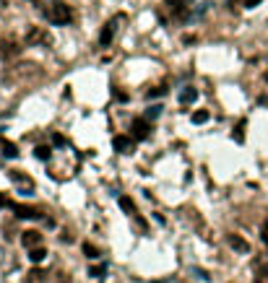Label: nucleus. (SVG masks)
I'll return each mask as SVG.
<instances>
[{
  "label": "nucleus",
  "mask_w": 268,
  "mask_h": 283,
  "mask_svg": "<svg viewBox=\"0 0 268 283\" xmlns=\"http://www.w3.org/2000/svg\"><path fill=\"white\" fill-rule=\"evenodd\" d=\"M45 16H47L50 24L65 26V24L73 21V8H70L68 3H63V0H55V3H50V6L45 8Z\"/></svg>",
  "instance_id": "f257e3e1"
},
{
  "label": "nucleus",
  "mask_w": 268,
  "mask_h": 283,
  "mask_svg": "<svg viewBox=\"0 0 268 283\" xmlns=\"http://www.w3.org/2000/svg\"><path fill=\"white\" fill-rule=\"evenodd\" d=\"M120 24H125V13H118L114 18H109V21L102 26V31H99V45H102V47H109V45L114 42Z\"/></svg>",
  "instance_id": "f03ea898"
},
{
  "label": "nucleus",
  "mask_w": 268,
  "mask_h": 283,
  "mask_svg": "<svg viewBox=\"0 0 268 283\" xmlns=\"http://www.w3.org/2000/svg\"><path fill=\"white\" fill-rule=\"evenodd\" d=\"M26 45L29 47H34V45H52V36L42 26H29L26 29Z\"/></svg>",
  "instance_id": "7ed1b4c3"
},
{
  "label": "nucleus",
  "mask_w": 268,
  "mask_h": 283,
  "mask_svg": "<svg viewBox=\"0 0 268 283\" xmlns=\"http://www.w3.org/2000/svg\"><path fill=\"white\" fill-rule=\"evenodd\" d=\"M8 177H11V182H13V185H16L24 195H31V192H34V187H36V185H34V179H31L29 174L18 172V169H11V172H8Z\"/></svg>",
  "instance_id": "20e7f679"
},
{
  "label": "nucleus",
  "mask_w": 268,
  "mask_h": 283,
  "mask_svg": "<svg viewBox=\"0 0 268 283\" xmlns=\"http://www.w3.org/2000/svg\"><path fill=\"white\" fill-rule=\"evenodd\" d=\"M21 55V42L18 39H13V36H8V39H0V57H18Z\"/></svg>",
  "instance_id": "39448f33"
},
{
  "label": "nucleus",
  "mask_w": 268,
  "mask_h": 283,
  "mask_svg": "<svg viewBox=\"0 0 268 283\" xmlns=\"http://www.w3.org/2000/svg\"><path fill=\"white\" fill-rule=\"evenodd\" d=\"M148 135H151V125H148V119H143V117L133 119V125H130V138H133V140H146Z\"/></svg>",
  "instance_id": "423d86ee"
},
{
  "label": "nucleus",
  "mask_w": 268,
  "mask_h": 283,
  "mask_svg": "<svg viewBox=\"0 0 268 283\" xmlns=\"http://www.w3.org/2000/svg\"><path fill=\"white\" fill-rule=\"evenodd\" d=\"M11 211L16 213V218H26V221H34V218H42V211L34 208V206H24V203H13Z\"/></svg>",
  "instance_id": "0eeeda50"
},
{
  "label": "nucleus",
  "mask_w": 268,
  "mask_h": 283,
  "mask_svg": "<svg viewBox=\"0 0 268 283\" xmlns=\"http://www.w3.org/2000/svg\"><path fill=\"white\" fill-rule=\"evenodd\" d=\"M112 146H114V151L123 153V156H130V153L136 151V140H133L130 135H114Z\"/></svg>",
  "instance_id": "6e6552de"
},
{
  "label": "nucleus",
  "mask_w": 268,
  "mask_h": 283,
  "mask_svg": "<svg viewBox=\"0 0 268 283\" xmlns=\"http://www.w3.org/2000/svg\"><path fill=\"white\" fill-rule=\"evenodd\" d=\"M164 6L169 8V13H172L175 18H187L190 0H164Z\"/></svg>",
  "instance_id": "1a4fd4ad"
},
{
  "label": "nucleus",
  "mask_w": 268,
  "mask_h": 283,
  "mask_svg": "<svg viewBox=\"0 0 268 283\" xmlns=\"http://www.w3.org/2000/svg\"><path fill=\"white\" fill-rule=\"evenodd\" d=\"M21 245H24L29 252L36 250V247H42V234H40V231H34V229L24 231V234H21Z\"/></svg>",
  "instance_id": "9d476101"
},
{
  "label": "nucleus",
  "mask_w": 268,
  "mask_h": 283,
  "mask_svg": "<svg viewBox=\"0 0 268 283\" xmlns=\"http://www.w3.org/2000/svg\"><path fill=\"white\" fill-rule=\"evenodd\" d=\"M226 241H229V247H232L235 252H240V255H247V252H250V245H247L240 234H229Z\"/></svg>",
  "instance_id": "9b49d317"
},
{
  "label": "nucleus",
  "mask_w": 268,
  "mask_h": 283,
  "mask_svg": "<svg viewBox=\"0 0 268 283\" xmlns=\"http://www.w3.org/2000/svg\"><path fill=\"white\" fill-rule=\"evenodd\" d=\"M24 283H47V273H45V270H40V268H34V270H29V273H26Z\"/></svg>",
  "instance_id": "f8f14e48"
},
{
  "label": "nucleus",
  "mask_w": 268,
  "mask_h": 283,
  "mask_svg": "<svg viewBox=\"0 0 268 283\" xmlns=\"http://www.w3.org/2000/svg\"><path fill=\"white\" fill-rule=\"evenodd\" d=\"M196 99H198V91H196L193 86H185V89L180 91V102H182V104H193Z\"/></svg>",
  "instance_id": "ddd939ff"
},
{
  "label": "nucleus",
  "mask_w": 268,
  "mask_h": 283,
  "mask_svg": "<svg viewBox=\"0 0 268 283\" xmlns=\"http://www.w3.org/2000/svg\"><path fill=\"white\" fill-rule=\"evenodd\" d=\"M118 203H120V208H123V211H125L128 216H133V218L138 216V208H136V203H133L130 197H125V195H123V197L118 200Z\"/></svg>",
  "instance_id": "4468645a"
},
{
  "label": "nucleus",
  "mask_w": 268,
  "mask_h": 283,
  "mask_svg": "<svg viewBox=\"0 0 268 283\" xmlns=\"http://www.w3.org/2000/svg\"><path fill=\"white\" fill-rule=\"evenodd\" d=\"M0 153L8 156V158H16V156H18V148H16L11 140H0Z\"/></svg>",
  "instance_id": "2eb2a0df"
},
{
  "label": "nucleus",
  "mask_w": 268,
  "mask_h": 283,
  "mask_svg": "<svg viewBox=\"0 0 268 283\" xmlns=\"http://www.w3.org/2000/svg\"><path fill=\"white\" fill-rule=\"evenodd\" d=\"M84 255H86L89 260H97L102 252H99V247H97V245H91V241H84Z\"/></svg>",
  "instance_id": "dca6fc26"
},
{
  "label": "nucleus",
  "mask_w": 268,
  "mask_h": 283,
  "mask_svg": "<svg viewBox=\"0 0 268 283\" xmlns=\"http://www.w3.org/2000/svg\"><path fill=\"white\" fill-rule=\"evenodd\" d=\"M45 257H47V250H45V247H36V250L29 252V260H31V262H42Z\"/></svg>",
  "instance_id": "f3484780"
},
{
  "label": "nucleus",
  "mask_w": 268,
  "mask_h": 283,
  "mask_svg": "<svg viewBox=\"0 0 268 283\" xmlns=\"http://www.w3.org/2000/svg\"><path fill=\"white\" fill-rule=\"evenodd\" d=\"M245 125H247L245 119H240V123H237V128H235V133H232V138H235L237 143H242V140H245Z\"/></svg>",
  "instance_id": "a211bd4d"
},
{
  "label": "nucleus",
  "mask_w": 268,
  "mask_h": 283,
  "mask_svg": "<svg viewBox=\"0 0 268 283\" xmlns=\"http://www.w3.org/2000/svg\"><path fill=\"white\" fill-rule=\"evenodd\" d=\"M34 153H36V158H42V161H45V158H50V156H52V148H50V146H36V148H34Z\"/></svg>",
  "instance_id": "6ab92c4d"
},
{
  "label": "nucleus",
  "mask_w": 268,
  "mask_h": 283,
  "mask_svg": "<svg viewBox=\"0 0 268 283\" xmlns=\"http://www.w3.org/2000/svg\"><path fill=\"white\" fill-rule=\"evenodd\" d=\"M208 117H211V114H208L206 109H198V112H193V123H196V125H203Z\"/></svg>",
  "instance_id": "aec40b11"
},
{
  "label": "nucleus",
  "mask_w": 268,
  "mask_h": 283,
  "mask_svg": "<svg viewBox=\"0 0 268 283\" xmlns=\"http://www.w3.org/2000/svg\"><path fill=\"white\" fill-rule=\"evenodd\" d=\"M260 239H263V245L268 247V218H265L263 226H260Z\"/></svg>",
  "instance_id": "412c9836"
},
{
  "label": "nucleus",
  "mask_w": 268,
  "mask_h": 283,
  "mask_svg": "<svg viewBox=\"0 0 268 283\" xmlns=\"http://www.w3.org/2000/svg\"><path fill=\"white\" fill-rule=\"evenodd\" d=\"M255 283H268V268L258 270V275H255Z\"/></svg>",
  "instance_id": "4be33fe9"
},
{
  "label": "nucleus",
  "mask_w": 268,
  "mask_h": 283,
  "mask_svg": "<svg viewBox=\"0 0 268 283\" xmlns=\"http://www.w3.org/2000/svg\"><path fill=\"white\" fill-rule=\"evenodd\" d=\"M13 206V200L8 197V195H3V192H0V208H11Z\"/></svg>",
  "instance_id": "5701e85b"
},
{
  "label": "nucleus",
  "mask_w": 268,
  "mask_h": 283,
  "mask_svg": "<svg viewBox=\"0 0 268 283\" xmlns=\"http://www.w3.org/2000/svg\"><path fill=\"white\" fill-rule=\"evenodd\" d=\"M164 91H167V86H157V89H151V91H148L146 96H148V99H151V96H162Z\"/></svg>",
  "instance_id": "b1692460"
},
{
  "label": "nucleus",
  "mask_w": 268,
  "mask_h": 283,
  "mask_svg": "<svg viewBox=\"0 0 268 283\" xmlns=\"http://www.w3.org/2000/svg\"><path fill=\"white\" fill-rule=\"evenodd\" d=\"M104 270H107L104 265H97V268H91V273H89V275H94V278H102V275H104Z\"/></svg>",
  "instance_id": "393cba45"
},
{
  "label": "nucleus",
  "mask_w": 268,
  "mask_h": 283,
  "mask_svg": "<svg viewBox=\"0 0 268 283\" xmlns=\"http://www.w3.org/2000/svg\"><path fill=\"white\" fill-rule=\"evenodd\" d=\"M237 3H242L245 8H255V6L260 3V0H237Z\"/></svg>",
  "instance_id": "a878e982"
},
{
  "label": "nucleus",
  "mask_w": 268,
  "mask_h": 283,
  "mask_svg": "<svg viewBox=\"0 0 268 283\" xmlns=\"http://www.w3.org/2000/svg\"><path fill=\"white\" fill-rule=\"evenodd\" d=\"M58 280H60V283H70V275H68V273H58Z\"/></svg>",
  "instance_id": "bb28decb"
},
{
  "label": "nucleus",
  "mask_w": 268,
  "mask_h": 283,
  "mask_svg": "<svg viewBox=\"0 0 268 283\" xmlns=\"http://www.w3.org/2000/svg\"><path fill=\"white\" fill-rule=\"evenodd\" d=\"M3 255H8V252H3V250H0V268L6 265V257H3Z\"/></svg>",
  "instance_id": "cd10ccee"
},
{
  "label": "nucleus",
  "mask_w": 268,
  "mask_h": 283,
  "mask_svg": "<svg viewBox=\"0 0 268 283\" xmlns=\"http://www.w3.org/2000/svg\"><path fill=\"white\" fill-rule=\"evenodd\" d=\"M31 3H36V0H31Z\"/></svg>",
  "instance_id": "c85d7f7f"
}]
</instances>
